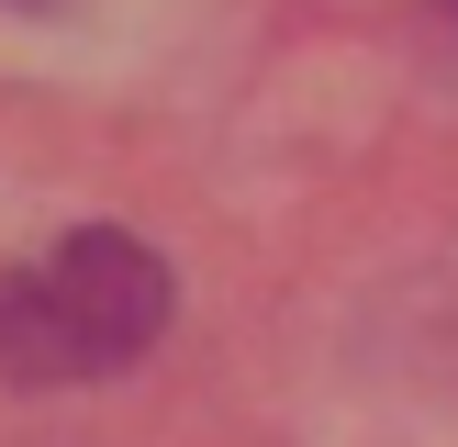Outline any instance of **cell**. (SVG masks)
<instances>
[{
	"label": "cell",
	"instance_id": "cell-3",
	"mask_svg": "<svg viewBox=\"0 0 458 447\" xmlns=\"http://www.w3.org/2000/svg\"><path fill=\"white\" fill-rule=\"evenodd\" d=\"M447 22H458V0H447Z\"/></svg>",
	"mask_w": 458,
	"mask_h": 447
},
{
	"label": "cell",
	"instance_id": "cell-2",
	"mask_svg": "<svg viewBox=\"0 0 458 447\" xmlns=\"http://www.w3.org/2000/svg\"><path fill=\"white\" fill-rule=\"evenodd\" d=\"M0 12H67V0H0Z\"/></svg>",
	"mask_w": 458,
	"mask_h": 447
},
{
	"label": "cell",
	"instance_id": "cell-1",
	"mask_svg": "<svg viewBox=\"0 0 458 447\" xmlns=\"http://www.w3.org/2000/svg\"><path fill=\"white\" fill-rule=\"evenodd\" d=\"M168 325H179V268L123 224H67L45 257L0 268V380L12 392L123 380Z\"/></svg>",
	"mask_w": 458,
	"mask_h": 447
}]
</instances>
